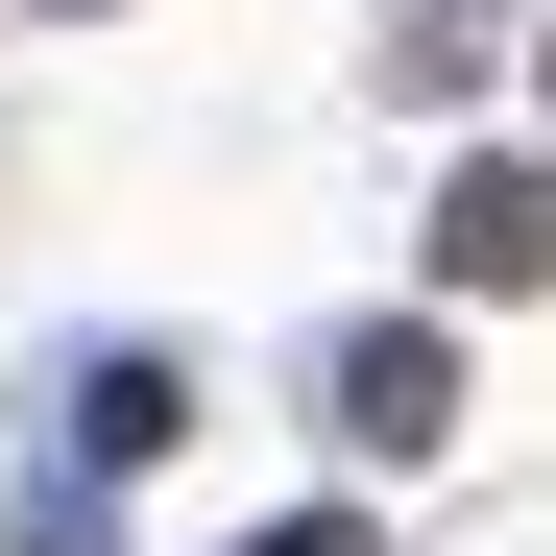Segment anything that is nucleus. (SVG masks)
Here are the masks:
<instances>
[{"instance_id":"f03ea898","label":"nucleus","mask_w":556,"mask_h":556,"mask_svg":"<svg viewBox=\"0 0 556 556\" xmlns=\"http://www.w3.org/2000/svg\"><path fill=\"white\" fill-rule=\"evenodd\" d=\"M169 435H194V388H169V363H98V388H73V484H122Z\"/></svg>"},{"instance_id":"7ed1b4c3","label":"nucleus","mask_w":556,"mask_h":556,"mask_svg":"<svg viewBox=\"0 0 556 556\" xmlns=\"http://www.w3.org/2000/svg\"><path fill=\"white\" fill-rule=\"evenodd\" d=\"M459 291H532V169H459V218H435Z\"/></svg>"},{"instance_id":"20e7f679","label":"nucleus","mask_w":556,"mask_h":556,"mask_svg":"<svg viewBox=\"0 0 556 556\" xmlns=\"http://www.w3.org/2000/svg\"><path fill=\"white\" fill-rule=\"evenodd\" d=\"M266 556H363V508H291V532H266Z\"/></svg>"},{"instance_id":"f257e3e1","label":"nucleus","mask_w":556,"mask_h":556,"mask_svg":"<svg viewBox=\"0 0 556 556\" xmlns=\"http://www.w3.org/2000/svg\"><path fill=\"white\" fill-rule=\"evenodd\" d=\"M459 412H484V388H459V339H435V315H388V339H339V435H363V459H435Z\"/></svg>"}]
</instances>
